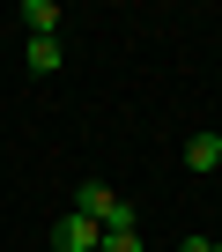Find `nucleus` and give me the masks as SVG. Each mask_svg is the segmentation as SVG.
Wrapping results in <instances>:
<instances>
[{
    "label": "nucleus",
    "mask_w": 222,
    "mask_h": 252,
    "mask_svg": "<svg viewBox=\"0 0 222 252\" xmlns=\"http://www.w3.org/2000/svg\"><path fill=\"white\" fill-rule=\"evenodd\" d=\"M96 222L89 215H74V208H59V222H52V252H96Z\"/></svg>",
    "instance_id": "obj_1"
},
{
    "label": "nucleus",
    "mask_w": 222,
    "mask_h": 252,
    "mask_svg": "<svg viewBox=\"0 0 222 252\" xmlns=\"http://www.w3.org/2000/svg\"><path fill=\"white\" fill-rule=\"evenodd\" d=\"M15 15H23V30H30V37H59V8H52V0H23Z\"/></svg>",
    "instance_id": "obj_2"
},
{
    "label": "nucleus",
    "mask_w": 222,
    "mask_h": 252,
    "mask_svg": "<svg viewBox=\"0 0 222 252\" xmlns=\"http://www.w3.org/2000/svg\"><path fill=\"white\" fill-rule=\"evenodd\" d=\"M222 163V134H193L185 141V171H215Z\"/></svg>",
    "instance_id": "obj_3"
},
{
    "label": "nucleus",
    "mask_w": 222,
    "mask_h": 252,
    "mask_svg": "<svg viewBox=\"0 0 222 252\" xmlns=\"http://www.w3.org/2000/svg\"><path fill=\"white\" fill-rule=\"evenodd\" d=\"M30 67L37 74H59V37H30Z\"/></svg>",
    "instance_id": "obj_4"
},
{
    "label": "nucleus",
    "mask_w": 222,
    "mask_h": 252,
    "mask_svg": "<svg viewBox=\"0 0 222 252\" xmlns=\"http://www.w3.org/2000/svg\"><path fill=\"white\" fill-rule=\"evenodd\" d=\"M96 252H148V245H141V230H104Z\"/></svg>",
    "instance_id": "obj_5"
},
{
    "label": "nucleus",
    "mask_w": 222,
    "mask_h": 252,
    "mask_svg": "<svg viewBox=\"0 0 222 252\" xmlns=\"http://www.w3.org/2000/svg\"><path fill=\"white\" fill-rule=\"evenodd\" d=\"M207 252H222V245H215V237H207Z\"/></svg>",
    "instance_id": "obj_6"
}]
</instances>
